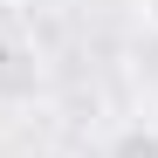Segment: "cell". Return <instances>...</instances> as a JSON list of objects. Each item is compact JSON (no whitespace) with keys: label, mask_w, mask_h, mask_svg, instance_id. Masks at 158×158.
<instances>
[{"label":"cell","mask_w":158,"mask_h":158,"mask_svg":"<svg viewBox=\"0 0 158 158\" xmlns=\"http://www.w3.org/2000/svg\"><path fill=\"white\" fill-rule=\"evenodd\" d=\"M21 158H76L69 144H35V151H21Z\"/></svg>","instance_id":"2"},{"label":"cell","mask_w":158,"mask_h":158,"mask_svg":"<svg viewBox=\"0 0 158 158\" xmlns=\"http://www.w3.org/2000/svg\"><path fill=\"white\" fill-rule=\"evenodd\" d=\"M48 96V55L28 35H7L0 28V117H21Z\"/></svg>","instance_id":"1"},{"label":"cell","mask_w":158,"mask_h":158,"mask_svg":"<svg viewBox=\"0 0 158 158\" xmlns=\"http://www.w3.org/2000/svg\"><path fill=\"white\" fill-rule=\"evenodd\" d=\"M138 7H144V21H151V28H158V0H138Z\"/></svg>","instance_id":"3"}]
</instances>
